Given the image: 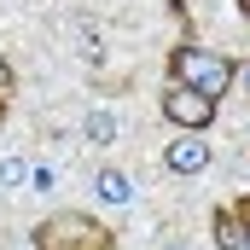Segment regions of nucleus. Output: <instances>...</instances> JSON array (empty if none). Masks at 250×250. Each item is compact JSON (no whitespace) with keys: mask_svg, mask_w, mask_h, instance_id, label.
Wrapping results in <instances>:
<instances>
[{"mask_svg":"<svg viewBox=\"0 0 250 250\" xmlns=\"http://www.w3.org/2000/svg\"><path fill=\"white\" fill-rule=\"evenodd\" d=\"M169 76L181 87H192V93H204V99H227V87L239 82L227 53H209V47H192V41L169 53Z\"/></svg>","mask_w":250,"mask_h":250,"instance_id":"f257e3e1","label":"nucleus"},{"mask_svg":"<svg viewBox=\"0 0 250 250\" xmlns=\"http://www.w3.org/2000/svg\"><path fill=\"white\" fill-rule=\"evenodd\" d=\"M35 250H117V233L99 227L87 209H59L35 227Z\"/></svg>","mask_w":250,"mask_h":250,"instance_id":"f03ea898","label":"nucleus"},{"mask_svg":"<svg viewBox=\"0 0 250 250\" xmlns=\"http://www.w3.org/2000/svg\"><path fill=\"white\" fill-rule=\"evenodd\" d=\"M163 117L175 128H187V134H204V128L215 123V99H204V93L181 87V82H169L163 87Z\"/></svg>","mask_w":250,"mask_h":250,"instance_id":"7ed1b4c3","label":"nucleus"},{"mask_svg":"<svg viewBox=\"0 0 250 250\" xmlns=\"http://www.w3.org/2000/svg\"><path fill=\"white\" fill-rule=\"evenodd\" d=\"M163 163L175 169V175H198V169H209V146L181 128V140H169V151H163Z\"/></svg>","mask_w":250,"mask_h":250,"instance_id":"20e7f679","label":"nucleus"},{"mask_svg":"<svg viewBox=\"0 0 250 250\" xmlns=\"http://www.w3.org/2000/svg\"><path fill=\"white\" fill-rule=\"evenodd\" d=\"M215 245H221V250H245V245H250L233 209H215Z\"/></svg>","mask_w":250,"mask_h":250,"instance_id":"39448f33","label":"nucleus"},{"mask_svg":"<svg viewBox=\"0 0 250 250\" xmlns=\"http://www.w3.org/2000/svg\"><path fill=\"white\" fill-rule=\"evenodd\" d=\"M99 198H105V204H128V198H134L123 169H99Z\"/></svg>","mask_w":250,"mask_h":250,"instance_id":"423d86ee","label":"nucleus"},{"mask_svg":"<svg viewBox=\"0 0 250 250\" xmlns=\"http://www.w3.org/2000/svg\"><path fill=\"white\" fill-rule=\"evenodd\" d=\"M87 140H93V146H105V140H117V123H111L105 111H93V117H87Z\"/></svg>","mask_w":250,"mask_h":250,"instance_id":"0eeeda50","label":"nucleus"},{"mask_svg":"<svg viewBox=\"0 0 250 250\" xmlns=\"http://www.w3.org/2000/svg\"><path fill=\"white\" fill-rule=\"evenodd\" d=\"M18 175H23V163L18 157H0V181H18Z\"/></svg>","mask_w":250,"mask_h":250,"instance_id":"6e6552de","label":"nucleus"},{"mask_svg":"<svg viewBox=\"0 0 250 250\" xmlns=\"http://www.w3.org/2000/svg\"><path fill=\"white\" fill-rule=\"evenodd\" d=\"M233 215H239V227H245V233H250V192H245V198H239V204H233Z\"/></svg>","mask_w":250,"mask_h":250,"instance_id":"1a4fd4ad","label":"nucleus"},{"mask_svg":"<svg viewBox=\"0 0 250 250\" xmlns=\"http://www.w3.org/2000/svg\"><path fill=\"white\" fill-rule=\"evenodd\" d=\"M6 93H12V70L0 64V99H6Z\"/></svg>","mask_w":250,"mask_h":250,"instance_id":"9d476101","label":"nucleus"},{"mask_svg":"<svg viewBox=\"0 0 250 250\" xmlns=\"http://www.w3.org/2000/svg\"><path fill=\"white\" fill-rule=\"evenodd\" d=\"M239 12H245V18H250V0H239Z\"/></svg>","mask_w":250,"mask_h":250,"instance_id":"9b49d317","label":"nucleus"},{"mask_svg":"<svg viewBox=\"0 0 250 250\" xmlns=\"http://www.w3.org/2000/svg\"><path fill=\"white\" fill-rule=\"evenodd\" d=\"M0 117H6V99H0Z\"/></svg>","mask_w":250,"mask_h":250,"instance_id":"f8f14e48","label":"nucleus"},{"mask_svg":"<svg viewBox=\"0 0 250 250\" xmlns=\"http://www.w3.org/2000/svg\"><path fill=\"white\" fill-rule=\"evenodd\" d=\"M245 87H250V70H245Z\"/></svg>","mask_w":250,"mask_h":250,"instance_id":"ddd939ff","label":"nucleus"}]
</instances>
